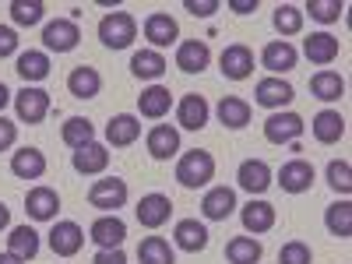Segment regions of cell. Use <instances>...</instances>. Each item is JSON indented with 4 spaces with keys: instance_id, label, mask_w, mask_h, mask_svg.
Instances as JSON below:
<instances>
[{
    "instance_id": "obj_32",
    "label": "cell",
    "mask_w": 352,
    "mask_h": 264,
    "mask_svg": "<svg viewBox=\"0 0 352 264\" xmlns=\"http://www.w3.org/2000/svg\"><path fill=\"white\" fill-rule=\"evenodd\" d=\"M215 113H219V120H222L229 131H240V127L250 124V102H243V99H236V96H226Z\"/></svg>"
},
{
    "instance_id": "obj_7",
    "label": "cell",
    "mask_w": 352,
    "mask_h": 264,
    "mask_svg": "<svg viewBox=\"0 0 352 264\" xmlns=\"http://www.w3.org/2000/svg\"><path fill=\"white\" fill-rule=\"evenodd\" d=\"M124 236H127V226L120 215H99L92 229H88V240L99 243V250H116L124 243Z\"/></svg>"
},
{
    "instance_id": "obj_15",
    "label": "cell",
    "mask_w": 352,
    "mask_h": 264,
    "mask_svg": "<svg viewBox=\"0 0 352 264\" xmlns=\"http://www.w3.org/2000/svg\"><path fill=\"white\" fill-rule=\"evenodd\" d=\"M278 184H282V190H289V194H303V190H310V187H314V166H310L307 159H292V162H285L282 173H278Z\"/></svg>"
},
{
    "instance_id": "obj_24",
    "label": "cell",
    "mask_w": 352,
    "mask_h": 264,
    "mask_svg": "<svg viewBox=\"0 0 352 264\" xmlns=\"http://www.w3.org/2000/svg\"><path fill=\"white\" fill-rule=\"evenodd\" d=\"M148 152H152V159H173L176 152H180V131L176 127H169V124H159V127H152L148 131Z\"/></svg>"
},
{
    "instance_id": "obj_14",
    "label": "cell",
    "mask_w": 352,
    "mask_h": 264,
    "mask_svg": "<svg viewBox=\"0 0 352 264\" xmlns=\"http://www.w3.org/2000/svg\"><path fill=\"white\" fill-rule=\"evenodd\" d=\"M208 60H212V50L201 39H187V43H180V50H176V67H180L184 74H201L204 67H208Z\"/></svg>"
},
{
    "instance_id": "obj_25",
    "label": "cell",
    "mask_w": 352,
    "mask_h": 264,
    "mask_svg": "<svg viewBox=\"0 0 352 264\" xmlns=\"http://www.w3.org/2000/svg\"><path fill=\"white\" fill-rule=\"evenodd\" d=\"M11 173L18 176V180H39V176L46 173V155L39 148H18L11 155Z\"/></svg>"
},
{
    "instance_id": "obj_26",
    "label": "cell",
    "mask_w": 352,
    "mask_h": 264,
    "mask_svg": "<svg viewBox=\"0 0 352 264\" xmlns=\"http://www.w3.org/2000/svg\"><path fill=\"white\" fill-rule=\"evenodd\" d=\"M338 39L331 36V32H314L307 43H303V53H307V60L310 64H331V60H338Z\"/></svg>"
},
{
    "instance_id": "obj_21",
    "label": "cell",
    "mask_w": 352,
    "mask_h": 264,
    "mask_svg": "<svg viewBox=\"0 0 352 264\" xmlns=\"http://www.w3.org/2000/svg\"><path fill=\"white\" fill-rule=\"evenodd\" d=\"M99 88H102V78H99L96 67H88V64H81V67H74L67 74V92L74 99H96Z\"/></svg>"
},
{
    "instance_id": "obj_9",
    "label": "cell",
    "mask_w": 352,
    "mask_h": 264,
    "mask_svg": "<svg viewBox=\"0 0 352 264\" xmlns=\"http://www.w3.org/2000/svg\"><path fill=\"white\" fill-rule=\"evenodd\" d=\"M78 39H81V32H78L74 18H56V21H50V25L43 28V43H46V50H53V53H71V50L78 46Z\"/></svg>"
},
{
    "instance_id": "obj_11",
    "label": "cell",
    "mask_w": 352,
    "mask_h": 264,
    "mask_svg": "<svg viewBox=\"0 0 352 264\" xmlns=\"http://www.w3.org/2000/svg\"><path fill=\"white\" fill-rule=\"evenodd\" d=\"M169 215H173V201H169L166 194H144V197L138 201V222H141L144 229L166 226Z\"/></svg>"
},
{
    "instance_id": "obj_19",
    "label": "cell",
    "mask_w": 352,
    "mask_h": 264,
    "mask_svg": "<svg viewBox=\"0 0 352 264\" xmlns=\"http://www.w3.org/2000/svg\"><path fill=\"white\" fill-rule=\"evenodd\" d=\"M236 180H240L243 190L264 194V190L272 187V166L264 162V159H247V162L240 166V173H236Z\"/></svg>"
},
{
    "instance_id": "obj_6",
    "label": "cell",
    "mask_w": 352,
    "mask_h": 264,
    "mask_svg": "<svg viewBox=\"0 0 352 264\" xmlns=\"http://www.w3.org/2000/svg\"><path fill=\"white\" fill-rule=\"evenodd\" d=\"M292 99H296V92H292V85L282 81V78H261L257 88H254V102L264 106V109H275V113L282 106H289Z\"/></svg>"
},
{
    "instance_id": "obj_23",
    "label": "cell",
    "mask_w": 352,
    "mask_h": 264,
    "mask_svg": "<svg viewBox=\"0 0 352 264\" xmlns=\"http://www.w3.org/2000/svg\"><path fill=\"white\" fill-rule=\"evenodd\" d=\"M261 64L268 67L272 74H285V71L296 67V50H292V43H285V39H275V43L264 46Z\"/></svg>"
},
{
    "instance_id": "obj_35",
    "label": "cell",
    "mask_w": 352,
    "mask_h": 264,
    "mask_svg": "<svg viewBox=\"0 0 352 264\" xmlns=\"http://www.w3.org/2000/svg\"><path fill=\"white\" fill-rule=\"evenodd\" d=\"M60 138L78 152V148H85V144L96 141V127H92V120H85V116H71V120L60 127Z\"/></svg>"
},
{
    "instance_id": "obj_8",
    "label": "cell",
    "mask_w": 352,
    "mask_h": 264,
    "mask_svg": "<svg viewBox=\"0 0 352 264\" xmlns=\"http://www.w3.org/2000/svg\"><path fill=\"white\" fill-rule=\"evenodd\" d=\"M219 67H222V74H226L229 81H243V78L254 74V53H250L243 43H232V46L222 50Z\"/></svg>"
},
{
    "instance_id": "obj_33",
    "label": "cell",
    "mask_w": 352,
    "mask_h": 264,
    "mask_svg": "<svg viewBox=\"0 0 352 264\" xmlns=\"http://www.w3.org/2000/svg\"><path fill=\"white\" fill-rule=\"evenodd\" d=\"M310 92H314V99H320V102H335V99H342V92H345V81H342L335 71H317V74L310 78Z\"/></svg>"
},
{
    "instance_id": "obj_43",
    "label": "cell",
    "mask_w": 352,
    "mask_h": 264,
    "mask_svg": "<svg viewBox=\"0 0 352 264\" xmlns=\"http://www.w3.org/2000/svg\"><path fill=\"white\" fill-rule=\"evenodd\" d=\"M310 261H314V254H310V247L300 243V240H289V243L278 250V264H310Z\"/></svg>"
},
{
    "instance_id": "obj_38",
    "label": "cell",
    "mask_w": 352,
    "mask_h": 264,
    "mask_svg": "<svg viewBox=\"0 0 352 264\" xmlns=\"http://www.w3.org/2000/svg\"><path fill=\"white\" fill-rule=\"evenodd\" d=\"M138 261L141 264H173V247L162 236H148L138 247Z\"/></svg>"
},
{
    "instance_id": "obj_18",
    "label": "cell",
    "mask_w": 352,
    "mask_h": 264,
    "mask_svg": "<svg viewBox=\"0 0 352 264\" xmlns=\"http://www.w3.org/2000/svg\"><path fill=\"white\" fill-rule=\"evenodd\" d=\"M176 36H180V25H176L173 14L155 11V14L144 18V39L152 46H169V43H176Z\"/></svg>"
},
{
    "instance_id": "obj_28",
    "label": "cell",
    "mask_w": 352,
    "mask_h": 264,
    "mask_svg": "<svg viewBox=\"0 0 352 264\" xmlns=\"http://www.w3.org/2000/svg\"><path fill=\"white\" fill-rule=\"evenodd\" d=\"M109 166V152H106V144L92 141V144H85V148L74 152V169L81 176H96V173H106Z\"/></svg>"
},
{
    "instance_id": "obj_45",
    "label": "cell",
    "mask_w": 352,
    "mask_h": 264,
    "mask_svg": "<svg viewBox=\"0 0 352 264\" xmlns=\"http://www.w3.org/2000/svg\"><path fill=\"white\" fill-rule=\"evenodd\" d=\"M18 50V32L8 25H0V56H11Z\"/></svg>"
},
{
    "instance_id": "obj_51",
    "label": "cell",
    "mask_w": 352,
    "mask_h": 264,
    "mask_svg": "<svg viewBox=\"0 0 352 264\" xmlns=\"http://www.w3.org/2000/svg\"><path fill=\"white\" fill-rule=\"evenodd\" d=\"M0 264H25V261L14 257V254H0Z\"/></svg>"
},
{
    "instance_id": "obj_16",
    "label": "cell",
    "mask_w": 352,
    "mask_h": 264,
    "mask_svg": "<svg viewBox=\"0 0 352 264\" xmlns=\"http://www.w3.org/2000/svg\"><path fill=\"white\" fill-rule=\"evenodd\" d=\"M208 102H204V96H197V92H190V96H184L180 99V106H176V120H180V127L184 131H201L204 124H208Z\"/></svg>"
},
{
    "instance_id": "obj_40",
    "label": "cell",
    "mask_w": 352,
    "mask_h": 264,
    "mask_svg": "<svg viewBox=\"0 0 352 264\" xmlns=\"http://www.w3.org/2000/svg\"><path fill=\"white\" fill-rule=\"evenodd\" d=\"M43 11H46V4L43 0H14L11 4V18H14V25H39L43 21Z\"/></svg>"
},
{
    "instance_id": "obj_13",
    "label": "cell",
    "mask_w": 352,
    "mask_h": 264,
    "mask_svg": "<svg viewBox=\"0 0 352 264\" xmlns=\"http://www.w3.org/2000/svg\"><path fill=\"white\" fill-rule=\"evenodd\" d=\"M232 208H236V194H232V187H212L208 194H204V201H201V215L208 222H226L232 215Z\"/></svg>"
},
{
    "instance_id": "obj_50",
    "label": "cell",
    "mask_w": 352,
    "mask_h": 264,
    "mask_svg": "<svg viewBox=\"0 0 352 264\" xmlns=\"http://www.w3.org/2000/svg\"><path fill=\"white\" fill-rule=\"evenodd\" d=\"M8 102H11V92H8V85H4V81H0V109H4Z\"/></svg>"
},
{
    "instance_id": "obj_17",
    "label": "cell",
    "mask_w": 352,
    "mask_h": 264,
    "mask_svg": "<svg viewBox=\"0 0 352 264\" xmlns=\"http://www.w3.org/2000/svg\"><path fill=\"white\" fill-rule=\"evenodd\" d=\"M138 134H141V120L134 113H120L106 124V141L113 144V148H127V144L138 141Z\"/></svg>"
},
{
    "instance_id": "obj_30",
    "label": "cell",
    "mask_w": 352,
    "mask_h": 264,
    "mask_svg": "<svg viewBox=\"0 0 352 264\" xmlns=\"http://www.w3.org/2000/svg\"><path fill=\"white\" fill-rule=\"evenodd\" d=\"M8 254H14L21 261H32L39 254V232L32 226H14L8 236Z\"/></svg>"
},
{
    "instance_id": "obj_22",
    "label": "cell",
    "mask_w": 352,
    "mask_h": 264,
    "mask_svg": "<svg viewBox=\"0 0 352 264\" xmlns=\"http://www.w3.org/2000/svg\"><path fill=\"white\" fill-rule=\"evenodd\" d=\"M173 236H176V247L187 250V254H197V250L208 247V229H204V222H197V219H184V222H176Z\"/></svg>"
},
{
    "instance_id": "obj_36",
    "label": "cell",
    "mask_w": 352,
    "mask_h": 264,
    "mask_svg": "<svg viewBox=\"0 0 352 264\" xmlns=\"http://www.w3.org/2000/svg\"><path fill=\"white\" fill-rule=\"evenodd\" d=\"M18 74H21L25 81H43V78L50 74V56H46L43 50L21 53V56H18Z\"/></svg>"
},
{
    "instance_id": "obj_5",
    "label": "cell",
    "mask_w": 352,
    "mask_h": 264,
    "mask_svg": "<svg viewBox=\"0 0 352 264\" xmlns=\"http://www.w3.org/2000/svg\"><path fill=\"white\" fill-rule=\"evenodd\" d=\"M14 109H18V120L21 124H43L46 113H50V96L43 92V88L25 85L21 92L14 96Z\"/></svg>"
},
{
    "instance_id": "obj_37",
    "label": "cell",
    "mask_w": 352,
    "mask_h": 264,
    "mask_svg": "<svg viewBox=\"0 0 352 264\" xmlns=\"http://www.w3.org/2000/svg\"><path fill=\"white\" fill-rule=\"evenodd\" d=\"M226 257L229 264H257L261 261V243L254 236H236L226 243Z\"/></svg>"
},
{
    "instance_id": "obj_31",
    "label": "cell",
    "mask_w": 352,
    "mask_h": 264,
    "mask_svg": "<svg viewBox=\"0 0 352 264\" xmlns=\"http://www.w3.org/2000/svg\"><path fill=\"white\" fill-rule=\"evenodd\" d=\"M240 219H243V229L257 236V232H268L275 226V208L268 201H250L247 208L240 212Z\"/></svg>"
},
{
    "instance_id": "obj_46",
    "label": "cell",
    "mask_w": 352,
    "mask_h": 264,
    "mask_svg": "<svg viewBox=\"0 0 352 264\" xmlns=\"http://www.w3.org/2000/svg\"><path fill=\"white\" fill-rule=\"evenodd\" d=\"M14 138H18V127L8 120V116H0V152H8L14 144Z\"/></svg>"
},
{
    "instance_id": "obj_20",
    "label": "cell",
    "mask_w": 352,
    "mask_h": 264,
    "mask_svg": "<svg viewBox=\"0 0 352 264\" xmlns=\"http://www.w3.org/2000/svg\"><path fill=\"white\" fill-rule=\"evenodd\" d=\"M314 138L320 141V144H335V141H342L345 138V116L338 113V109H320L317 116H314Z\"/></svg>"
},
{
    "instance_id": "obj_41",
    "label": "cell",
    "mask_w": 352,
    "mask_h": 264,
    "mask_svg": "<svg viewBox=\"0 0 352 264\" xmlns=\"http://www.w3.org/2000/svg\"><path fill=\"white\" fill-rule=\"evenodd\" d=\"M307 11H310V18L314 21H320V25H331V21H338L342 18V0H307Z\"/></svg>"
},
{
    "instance_id": "obj_12",
    "label": "cell",
    "mask_w": 352,
    "mask_h": 264,
    "mask_svg": "<svg viewBox=\"0 0 352 264\" xmlns=\"http://www.w3.org/2000/svg\"><path fill=\"white\" fill-rule=\"evenodd\" d=\"M81 243H85V232L78 222H56L50 229V250L56 257H74L81 250Z\"/></svg>"
},
{
    "instance_id": "obj_4",
    "label": "cell",
    "mask_w": 352,
    "mask_h": 264,
    "mask_svg": "<svg viewBox=\"0 0 352 264\" xmlns=\"http://www.w3.org/2000/svg\"><path fill=\"white\" fill-rule=\"evenodd\" d=\"M303 134V116L300 113H272L264 120V138L272 144H296V138Z\"/></svg>"
},
{
    "instance_id": "obj_3",
    "label": "cell",
    "mask_w": 352,
    "mask_h": 264,
    "mask_svg": "<svg viewBox=\"0 0 352 264\" xmlns=\"http://www.w3.org/2000/svg\"><path fill=\"white\" fill-rule=\"evenodd\" d=\"M88 204L99 212H116L127 204V184L120 180V176H102V180L92 184V190H88Z\"/></svg>"
},
{
    "instance_id": "obj_49",
    "label": "cell",
    "mask_w": 352,
    "mask_h": 264,
    "mask_svg": "<svg viewBox=\"0 0 352 264\" xmlns=\"http://www.w3.org/2000/svg\"><path fill=\"white\" fill-rule=\"evenodd\" d=\"M11 226V212H8V204L0 201V229H8Z\"/></svg>"
},
{
    "instance_id": "obj_29",
    "label": "cell",
    "mask_w": 352,
    "mask_h": 264,
    "mask_svg": "<svg viewBox=\"0 0 352 264\" xmlns=\"http://www.w3.org/2000/svg\"><path fill=\"white\" fill-rule=\"evenodd\" d=\"M162 71H166V56L159 50H141L131 56V74L141 81H155V78H162Z\"/></svg>"
},
{
    "instance_id": "obj_47",
    "label": "cell",
    "mask_w": 352,
    "mask_h": 264,
    "mask_svg": "<svg viewBox=\"0 0 352 264\" xmlns=\"http://www.w3.org/2000/svg\"><path fill=\"white\" fill-rule=\"evenodd\" d=\"M92 264H127V257H124L120 247H116V250H99Z\"/></svg>"
},
{
    "instance_id": "obj_2",
    "label": "cell",
    "mask_w": 352,
    "mask_h": 264,
    "mask_svg": "<svg viewBox=\"0 0 352 264\" xmlns=\"http://www.w3.org/2000/svg\"><path fill=\"white\" fill-rule=\"evenodd\" d=\"M138 36V21L127 14V11H109L102 21H99V39L102 46L109 50H127Z\"/></svg>"
},
{
    "instance_id": "obj_42",
    "label": "cell",
    "mask_w": 352,
    "mask_h": 264,
    "mask_svg": "<svg viewBox=\"0 0 352 264\" xmlns=\"http://www.w3.org/2000/svg\"><path fill=\"white\" fill-rule=\"evenodd\" d=\"M328 184H331V190H338V194H349V190H352V166H349L345 159L328 162Z\"/></svg>"
},
{
    "instance_id": "obj_34",
    "label": "cell",
    "mask_w": 352,
    "mask_h": 264,
    "mask_svg": "<svg viewBox=\"0 0 352 264\" xmlns=\"http://www.w3.org/2000/svg\"><path fill=\"white\" fill-rule=\"evenodd\" d=\"M324 226H328L331 236L349 240L352 236V204L349 201H335L331 208H328V215H324Z\"/></svg>"
},
{
    "instance_id": "obj_10",
    "label": "cell",
    "mask_w": 352,
    "mask_h": 264,
    "mask_svg": "<svg viewBox=\"0 0 352 264\" xmlns=\"http://www.w3.org/2000/svg\"><path fill=\"white\" fill-rule=\"evenodd\" d=\"M25 212L36 222H50L56 212H60V194H56L53 187H32L25 194Z\"/></svg>"
},
{
    "instance_id": "obj_48",
    "label": "cell",
    "mask_w": 352,
    "mask_h": 264,
    "mask_svg": "<svg viewBox=\"0 0 352 264\" xmlns=\"http://www.w3.org/2000/svg\"><path fill=\"white\" fill-rule=\"evenodd\" d=\"M229 8L236 11V14H250L257 8V0H229Z\"/></svg>"
},
{
    "instance_id": "obj_39",
    "label": "cell",
    "mask_w": 352,
    "mask_h": 264,
    "mask_svg": "<svg viewBox=\"0 0 352 264\" xmlns=\"http://www.w3.org/2000/svg\"><path fill=\"white\" fill-rule=\"evenodd\" d=\"M272 21H275V28H278V36H296L300 28H303V11L292 8V4H278Z\"/></svg>"
},
{
    "instance_id": "obj_1",
    "label": "cell",
    "mask_w": 352,
    "mask_h": 264,
    "mask_svg": "<svg viewBox=\"0 0 352 264\" xmlns=\"http://www.w3.org/2000/svg\"><path fill=\"white\" fill-rule=\"evenodd\" d=\"M176 180H180L187 190L208 187V180H215V159H212V152H204V148L187 152L180 162H176Z\"/></svg>"
},
{
    "instance_id": "obj_44",
    "label": "cell",
    "mask_w": 352,
    "mask_h": 264,
    "mask_svg": "<svg viewBox=\"0 0 352 264\" xmlns=\"http://www.w3.org/2000/svg\"><path fill=\"white\" fill-rule=\"evenodd\" d=\"M194 18H208V14H215L219 11V0H187L184 4Z\"/></svg>"
},
{
    "instance_id": "obj_27",
    "label": "cell",
    "mask_w": 352,
    "mask_h": 264,
    "mask_svg": "<svg viewBox=\"0 0 352 264\" xmlns=\"http://www.w3.org/2000/svg\"><path fill=\"white\" fill-rule=\"evenodd\" d=\"M169 106H173V92L166 85H152V88H144V92L138 96V109H141V116H148V120L166 116Z\"/></svg>"
}]
</instances>
